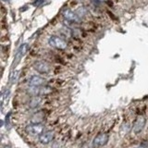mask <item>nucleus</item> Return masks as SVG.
<instances>
[{"label":"nucleus","mask_w":148,"mask_h":148,"mask_svg":"<svg viewBox=\"0 0 148 148\" xmlns=\"http://www.w3.org/2000/svg\"><path fill=\"white\" fill-rule=\"evenodd\" d=\"M63 16L65 18H67L68 21H72V22H80V17H79L76 13L71 11V9H65L63 11Z\"/></svg>","instance_id":"obj_8"},{"label":"nucleus","mask_w":148,"mask_h":148,"mask_svg":"<svg viewBox=\"0 0 148 148\" xmlns=\"http://www.w3.org/2000/svg\"><path fill=\"white\" fill-rule=\"evenodd\" d=\"M108 140H109L108 134L105 132H101L95 137L94 141H92V145H94L95 147H101L106 145L108 143Z\"/></svg>","instance_id":"obj_3"},{"label":"nucleus","mask_w":148,"mask_h":148,"mask_svg":"<svg viewBox=\"0 0 148 148\" xmlns=\"http://www.w3.org/2000/svg\"><path fill=\"white\" fill-rule=\"evenodd\" d=\"M3 1H8V0H3ZM8 1H9V0H8Z\"/></svg>","instance_id":"obj_12"},{"label":"nucleus","mask_w":148,"mask_h":148,"mask_svg":"<svg viewBox=\"0 0 148 148\" xmlns=\"http://www.w3.org/2000/svg\"><path fill=\"white\" fill-rule=\"evenodd\" d=\"M34 69L40 73H48L51 69V67L48 63H46L45 61H36L34 65Z\"/></svg>","instance_id":"obj_6"},{"label":"nucleus","mask_w":148,"mask_h":148,"mask_svg":"<svg viewBox=\"0 0 148 148\" xmlns=\"http://www.w3.org/2000/svg\"><path fill=\"white\" fill-rule=\"evenodd\" d=\"M48 44L50 46H52L54 48L61 49V50L67 48V46H68V44L66 41H65L63 38H61V37L56 36V35H52L49 37Z\"/></svg>","instance_id":"obj_1"},{"label":"nucleus","mask_w":148,"mask_h":148,"mask_svg":"<svg viewBox=\"0 0 148 148\" xmlns=\"http://www.w3.org/2000/svg\"><path fill=\"white\" fill-rule=\"evenodd\" d=\"M54 132L52 131H46L44 132L42 134L39 135V142L42 145H48L49 143H51L54 139Z\"/></svg>","instance_id":"obj_5"},{"label":"nucleus","mask_w":148,"mask_h":148,"mask_svg":"<svg viewBox=\"0 0 148 148\" xmlns=\"http://www.w3.org/2000/svg\"><path fill=\"white\" fill-rule=\"evenodd\" d=\"M5 148H8V147H5Z\"/></svg>","instance_id":"obj_13"},{"label":"nucleus","mask_w":148,"mask_h":148,"mask_svg":"<svg viewBox=\"0 0 148 148\" xmlns=\"http://www.w3.org/2000/svg\"><path fill=\"white\" fill-rule=\"evenodd\" d=\"M45 83V80L40 76L34 75L29 80V86L31 87H43Z\"/></svg>","instance_id":"obj_7"},{"label":"nucleus","mask_w":148,"mask_h":148,"mask_svg":"<svg viewBox=\"0 0 148 148\" xmlns=\"http://www.w3.org/2000/svg\"><path fill=\"white\" fill-rule=\"evenodd\" d=\"M26 51H27V45H22L17 52V55L15 57V60H14V65H17V63L20 61L21 58H22V56L26 53Z\"/></svg>","instance_id":"obj_9"},{"label":"nucleus","mask_w":148,"mask_h":148,"mask_svg":"<svg viewBox=\"0 0 148 148\" xmlns=\"http://www.w3.org/2000/svg\"><path fill=\"white\" fill-rule=\"evenodd\" d=\"M43 1H44V0H37V1L35 2V4H36V5H39L40 3H42Z\"/></svg>","instance_id":"obj_11"},{"label":"nucleus","mask_w":148,"mask_h":148,"mask_svg":"<svg viewBox=\"0 0 148 148\" xmlns=\"http://www.w3.org/2000/svg\"><path fill=\"white\" fill-rule=\"evenodd\" d=\"M44 119V116H43V113H38L34 115V117H32V123H41L42 120Z\"/></svg>","instance_id":"obj_10"},{"label":"nucleus","mask_w":148,"mask_h":148,"mask_svg":"<svg viewBox=\"0 0 148 148\" xmlns=\"http://www.w3.org/2000/svg\"><path fill=\"white\" fill-rule=\"evenodd\" d=\"M145 122H146V120H145V117H143V116H139V117H137L133 122V126H132L133 132L134 133L141 132L143 131V129L145 126Z\"/></svg>","instance_id":"obj_4"},{"label":"nucleus","mask_w":148,"mask_h":148,"mask_svg":"<svg viewBox=\"0 0 148 148\" xmlns=\"http://www.w3.org/2000/svg\"><path fill=\"white\" fill-rule=\"evenodd\" d=\"M25 130L27 133L31 134V135H40L45 132V127L41 123H32L28 125Z\"/></svg>","instance_id":"obj_2"}]
</instances>
